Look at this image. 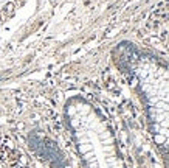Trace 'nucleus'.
Returning <instances> with one entry per match:
<instances>
[]
</instances>
